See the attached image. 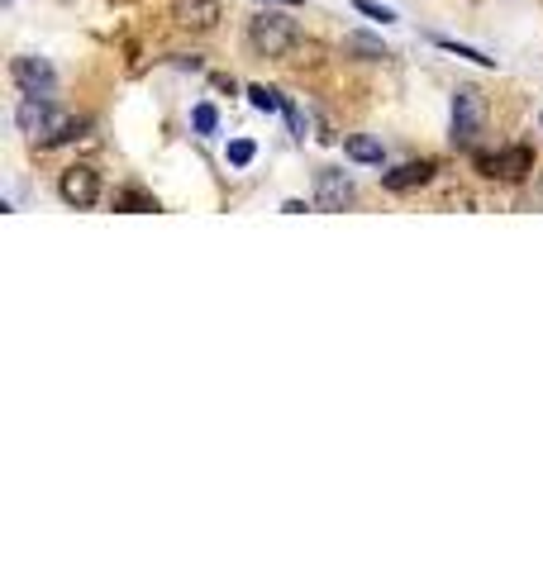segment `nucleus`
I'll use <instances>...</instances> for the list:
<instances>
[{"label": "nucleus", "mask_w": 543, "mask_h": 571, "mask_svg": "<svg viewBox=\"0 0 543 571\" xmlns=\"http://www.w3.org/2000/svg\"><path fill=\"white\" fill-rule=\"evenodd\" d=\"M343 152H348L353 162H367V167H382V158H386L377 138H362V134H353V138H348V143H343Z\"/></svg>", "instance_id": "9d476101"}, {"label": "nucleus", "mask_w": 543, "mask_h": 571, "mask_svg": "<svg viewBox=\"0 0 543 571\" xmlns=\"http://www.w3.org/2000/svg\"><path fill=\"white\" fill-rule=\"evenodd\" d=\"M10 81H15L24 95H53L58 91V72H53L44 58H15L10 62Z\"/></svg>", "instance_id": "423d86ee"}, {"label": "nucleus", "mask_w": 543, "mask_h": 571, "mask_svg": "<svg viewBox=\"0 0 543 571\" xmlns=\"http://www.w3.org/2000/svg\"><path fill=\"white\" fill-rule=\"evenodd\" d=\"M353 181H348L343 172H333V167H319L315 172V205L319 210H348L353 205Z\"/></svg>", "instance_id": "6e6552de"}, {"label": "nucleus", "mask_w": 543, "mask_h": 571, "mask_svg": "<svg viewBox=\"0 0 543 571\" xmlns=\"http://www.w3.org/2000/svg\"><path fill=\"white\" fill-rule=\"evenodd\" d=\"M429 176H434V162L420 158V162L396 167V172H382V186H386V191H410V186H424Z\"/></svg>", "instance_id": "1a4fd4ad"}, {"label": "nucleus", "mask_w": 543, "mask_h": 571, "mask_svg": "<svg viewBox=\"0 0 543 571\" xmlns=\"http://www.w3.org/2000/svg\"><path fill=\"white\" fill-rule=\"evenodd\" d=\"M534 205L543 210V176H539V186H534Z\"/></svg>", "instance_id": "a211bd4d"}, {"label": "nucleus", "mask_w": 543, "mask_h": 571, "mask_svg": "<svg viewBox=\"0 0 543 571\" xmlns=\"http://www.w3.org/2000/svg\"><path fill=\"white\" fill-rule=\"evenodd\" d=\"M191 119H196V129H201V134H215V124H219L215 105H196V115H191Z\"/></svg>", "instance_id": "dca6fc26"}, {"label": "nucleus", "mask_w": 543, "mask_h": 571, "mask_svg": "<svg viewBox=\"0 0 543 571\" xmlns=\"http://www.w3.org/2000/svg\"><path fill=\"white\" fill-rule=\"evenodd\" d=\"M267 5H296V0H267Z\"/></svg>", "instance_id": "6ab92c4d"}, {"label": "nucleus", "mask_w": 543, "mask_h": 571, "mask_svg": "<svg viewBox=\"0 0 543 571\" xmlns=\"http://www.w3.org/2000/svg\"><path fill=\"white\" fill-rule=\"evenodd\" d=\"M172 20L191 34H210L225 20V5L219 0H172Z\"/></svg>", "instance_id": "0eeeda50"}, {"label": "nucleus", "mask_w": 543, "mask_h": 571, "mask_svg": "<svg viewBox=\"0 0 543 571\" xmlns=\"http://www.w3.org/2000/svg\"><path fill=\"white\" fill-rule=\"evenodd\" d=\"M439 48H443V53H457V58H467V62H477V67H496V58H486V53L457 44V38H439Z\"/></svg>", "instance_id": "ddd939ff"}, {"label": "nucleus", "mask_w": 543, "mask_h": 571, "mask_svg": "<svg viewBox=\"0 0 543 571\" xmlns=\"http://www.w3.org/2000/svg\"><path fill=\"white\" fill-rule=\"evenodd\" d=\"M15 119H20V129L29 134L38 148H58V143H67V138L81 134V119L62 115V110L53 105V95H24L20 110H15Z\"/></svg>", "instance_id": "f257e3e1"}, {"label": "nucleus", "mask_w": 543, "mask_h": 571, "mask_svg": "<svg viewBox=\"0 0 543 571\" xmlns=\"http://www.w3.org/2000/svg\"><path fill=\"white\" fill-rule=\"evenodd\" d=\"M248 101H253V110H262V115H276V110H286L282 91H272V86H248Z\"/></svg>", "instance_id": "f8f14e48"}, {"label": "nucleus", "mask_w": 543, "mask_h": 571, "mask_svg": "<svg viewBox=\"0 0 543 571\" xmlns=\"http://www.w3.org/2000/svg\"><path fill=\"white\" fill-rule=\"evenodd\" d=\"M343 48H348V53H358V58H367V62H382V58H391L382 38H367V34H348V38H343Z\"/></svg>", "instance_id": "9b49d317"}, {"label": "nucleus", "mask_w": 543, "mask_h": 571, "mask_svg": "<svg viewBox=\"0 0 543 571\" xmlns=\"http://www.w3.org/2000/svg\"><path fill=\"white\" fill-rule=\"evenodd\" d=\"M539 124H543V119H539Z\"/></svg>", "instance_id": "aec40b11"}, {"label": "nucleus", "mask_w": 543, "mask_h": 571, "mask_svg": "<svg viewBox=\"0 0 543 571\" xmlns=\"http://www.w3.org/2000/svg\"><path fill=\"white\" fill-rule=\"evenodd\" d=\"M58 196L67 200V205H77V210H86V205H95L101 200V176L91 172V167H67V172L58 176Z\"/></svg>", "instance_id": "39448f33"}, {"label": "nucleus", "mask_w": 543, "mask_h": 571, "mask_svg": "<svg viewBox=\"0 0 543 571\" xmlns=\"http://www.w3.org/2000/svg\"><path fill=\"white\" fill-rule=\"evenodd\" d=\"M477 134H481V95L463 86L453 95V148H472Z\"/></svg>", "instance_id": "20e7f679"}, {"label": "nucleus", "mask_w": 543, "mask_h": 571, "mask_svg": "<svg viewBox=\"0 0 543 571\" xmlns=\"http://www.w3.org/2000/svg\"><path fill=\"white\" fill-rule=\"evenodd\" d=\"M353 10H362L367 20H382V24L396 20V10H391V5H377V0H353Z\"/></svg>", "instance_id": "4468645a"}, {"label": "nucleus", "mask_w": 543, "mask_h": 571, "mask_svg": "<svg viewBox=\"0 0 543 571\" xmlns=\"http://www.w3.org/2000/svg\"><path fill=\"white\" fill-rule=\"evenodd\" d=\"M253 152H258V148L248 143V138H234V143H229V162H234V167H248V162H253Z\"/></svg>", "instance_id": "2eb2a0df"}, {"label": "nucleus", "mask_w": 543, "mask_h": 571, "mask_svg": "<svg viewBox=\"0 0 543 571\" xmlns=\"http://www.w3.org/2000/svg\"><path fill=\"white\" fill-rule=\"evenodd\" d=\"M296 44H300V24L286 10H262V15L248 20V48L258 58H286Z\"/></svg>", "instance_id": "f03ea898"}, {"label": "nucleus", "mask_w": 543, "mask_h": 571, "mask_svg": "<svg viewBox=\"0 0 543 571\" xmlns=\"http://www.w3.org/2000/svg\"><path fill=\"white\" fill-rule=\"evenodd\" d=\"M119 205H138V210H158V205H152V196H144V191H124V196H119Z\"/></svg>", "instance_id": "f3484780"}, {"label": "nucleus", "mask_w": 543, "mask_h": 571, "mask_svg": "<svg viewBox=\"0 0 543 571\" xmlns=\"http://www.w3.org/2000/svg\"><path fill=\"white\" fill-rule=\"evenodd\" d=\"M477 167L481 176H500V181H524L529 172H534V152L529 148H500V152H477Z\"/></svg>", "instance_id": "7ed1b4c3"}]
</instances>
